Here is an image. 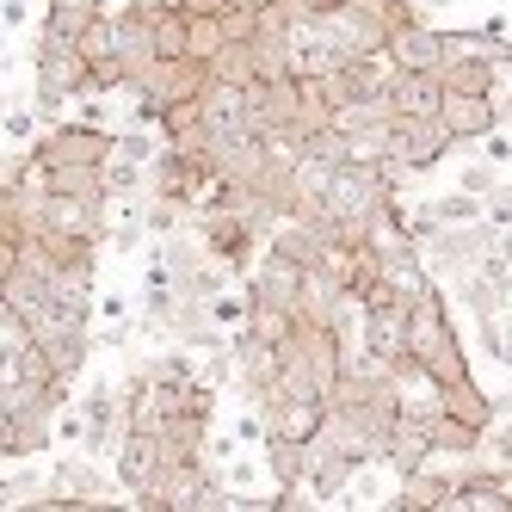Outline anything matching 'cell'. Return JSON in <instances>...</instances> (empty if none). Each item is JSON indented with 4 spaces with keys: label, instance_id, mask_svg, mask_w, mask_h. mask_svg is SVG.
Listing matches in <instances>:
<instances>
[{
    "label": "cell",
    "instance_id": "8",
    "mask_svg": "<svg viewBox=\"0 0 512 512\" xmlns=\"http://www.w3.org/2000/svg\"><path fill=\"white\" fill-rule=\"evenodd\" d=\"M118 488L136 500V494H149L161 482V469H167V445H161V432H124L118 438Z\"/></svg>",
    "mask_w": 512,
    "mask_h": 512
},
{
    "label": "cell",
    "instance_id": "10",
    "mask_svg": "<svg viewBox=\"0 0 512 512\" xmlns=\"http://www.w3.org/2000/svg\"><path fill=\"white\" fill-rule=\"evenodd\" d=\"M260 420H266V432H278V438H315L321 432V420H327V401L321 395H284V389H266L260 395Z\"/></svg>",
    "mask_w": 512,
    "mask_h": 512
},
{
    "label": "cell",
    "instance_id": "31",
    "mask_svg": "<svg viewBox=\"0 0 512 512\" xmlns=\"http://www.w3.org/2000/svg\"><path fill=\"white\" fill-rule=\"evenodd\" d=\"M179 7H186V13H223L229 0H179Z\"/></svg>",
    "mask_w": 512,
    "mask_h": 512
},
{
    "label": "cell",
    "instance_id": "7",
    "mask_svg": "<svg viewBox=\"0 0 512 512\" xmlns=\"http://www.w3.org/2000/svg\"><path fill=\"white\" fill-rule=\"evenodd\" d=\"M303 272L309 266H297V260H284V253L260 247V260L247 266V297L253 303H278V309L297 315V303H303Z\"/></svg>",
    "mask_w": 512,
    "mask_h": 512
},
{
    "label": "cell",
    "instance_id": "26",
    "mask_svg": "<svg viewBox=\"0 0 512 512\" xmlns=\"http://www.w3.org/2000/svg\"><path fill=\"white\" fill-rule=\"evenodd\" d=\"M0 130H7L13 142H25V149H31V142H38V105H13V112L0 118Z\"/></svg>",
    "mask_w": 512,
    "mask_h": 512
},
{
    "label": "cell",
    "instance_id": "15",
    "mask_svg": "<svg viewBox=\"0 0 512 512\" xmlns=\"http://www.w3.org/2000/svg\"><path fill=\"white\" fill-rule=\"evenodd\" d=\"M438 408H445L451 420H463V426H475V432H488L494 414H500V401L475 383V377H463V383H451V389H438Z\"/></svg>",
    "mask_w": 512,
    "mask_h": 512
},
{
    "label": "cell",
    "instance_id": "18",
    "mask_svg": "<svg viewBox=\"0 0 512 512\" xmlns=\"http://www.w3.org/2000/svg\"><path fill=\"white\" fill-rule=\"evenodd\" d=\"M210 81H229V87H253V81H260V75H253V44L229 38L223 50L210 56Z\"/></svg>",
    "mask_w": 512,
    "mask_h": 512
},
{
    "label": "cell",
    "instance_id": "30",
    "mask_svg": "<svg viewBox=\"0 0 512 512\" xmlns=\"http://www.w3.org/2000/svg\"><path fill=\"white\" fill-rule=\"evenodd\" d=\"M99 315H105V321H124L130 303H124V297H99Z\"/></svg>",
    "mask_w": 512,
    "mask_h": 512
},
{
    "label": "cell",
    "instance_id": "6",
    "mask_svg": "<svg viewBox=\"0 0 512 512\" xmlns=\"http://www.w3.org/2000/svg\"><path fill=\"white\" fill-rule=\"evenodd\" d=\"M204 87H210V62H198V56H155L149 75H142L130 93L155 99V105H173V99H198Z\"/></svg>",
    "mask_w": 512,
    "mask_h": 512
},
{
    "label": "cell",
    "instance_id": "27",
    "mask_svg": "<svg viewBox=\"0 0 512 512\" xmlns=\"http://www.w3.org/2000/svg\"><path fill=\"white\" fill-rule=\"evenodd\" d=\"M457 186H463V192H475V198H488V192H494V161H469Z\"/></svg>",
    "mask_w": 512,
    "mask_h": 512
},
{
    "label": "cell",
    "instance_id": "17",
    "mask_svg": "<svg viewBox=\"0 0 512 512\" xmlns=\"http://www.w3.org/2000/svg\"><path fill=\"white\" fill-rule=\"evenodd\" d=\"M432 451L438 457H475V451H482V432L463 426V420H451L445 408H438L432 414Z\"/></svg>",
    "mask_w": 512,
    "mask_h": 512
},
{
    "label": "cell",
    "instance_id": "19",
    "mask_svg": "<svg viewBox=\"0 0 512 512\" xmlns=\"http://www.w3.org/2000/svg\"><path fill=\"white\" fill-rule=\"evenodd\" d=\"M266 469H272L278 488H303V445H297V438L266 432Z\"/></svg>",
    "mask_w": 512,
    "mask_h": 512
},
{
    "label": "cell",
    "instance_id": "2",
    "mask_svg": "<svg viewBox=\"0 0 512 512\" xmlns=\"http://www.w3.org/2000/svg\"><path fill=\"white\" fill-rule=\"evenodd\" d=\"M81 93H87V56L68 44V38L38 31V93H31L38 118H56L62 105H75Z\"/></svg>",
    "mask_w": 512,
    "mask_h": 512
},
{
    "label": "cell",
    "instance_id": "14",
    "mask_svg": "<svg viewBox=\"0 0 512 512\" xmlns=\"http://www.w3.org/2000/svg\"><path fill=\"white\" fill-rule=\"evenodd\" d=\"M445 512H512V475L482 469V475H457V488L445 500Z\"/></svg>",
    "mask_w": 512,
    "mask_h": 512
},
{
    "label": "cell",
    "instance_id": "22",
    "mask_svg": "<svg viewBox=\"0 0 512 512\" xmlns=\"http://www.w3.org/2000/svg\"><path fill=\"white\" fill-rule=\"evenodd\" d=\"M241 327H247L253 340H266V346H278V340L290 334V327H297V315H290V309H278V303H253Z\"/></svg>",
    "mask_w": 512,
    "mask_h": 512
},
{
    "label": "cell",
    "instance_id": "16",
    "mask_svg": "<svg viewBox=\"0 0 512 512\" xmlns=\"http://www.w3.org/2000/svg\"><path fill=\"white\" fill-rule=\"evenodd\" d=\"M438 81H445V93H494L500 68L488 56H445L438 62Z\"/></svg>",
    "mask_w": 512,
    "mask_h": 512
},
{
    "label": "cell",
    "instance_id": "12",
    "mask_svg": "<svg viewBox=\"0 0 512 512\" xmlns=\"http://www.w3.org/2000/svg\"><path fill=\"white\" fill-rule=\"evenodd\" d=\"M389 105L395 118H438V105H445V81H438V68H389Z\"/></svg>",
    "mask_w": 512,
    "mask_h": 512
},
{
    "label": "cell",
    "instance_id": "1",
    "mask_svg": "<svg viewBox=\"0 0 512 512\" xmlns=\"http://www.w3.org/2000/svg\"><path fill=\"white\" fill-rule=\"evenodd\" d=\"M364 463H371V451H358L334 420H321V432L303 438V488H309L315 500H340L346 482H352Z\"/></svg>",
    "mask_w": 512,
    "mask_h": 512
},
{
    "label": "cell",
    "instance_id": "9",
    "mask_svg": "<svg viewBox=\"0 0 512 512\" xmlns=\"http://www.w3.org/2000/svg\"><path fill=\"white\" fill-rule=\"evenodd\" d=\"M81 451H118V438H124V401H118V389L112 383H93L81 401Z\"/></svg>",
    "mask_w": 512,
    "mask_h": 512
},
{
    "label": "cell",
    "instance_id": "11",
    "mask_svg": "<svg viewBox=\"0 0 512 512\" xmlns=\"http://www.w3.org/2000/svg\"><path fill=\"white\" fill-rule=\"evenodd\" d=\"M438 124H445L451 142H482L488 130L506 124V112L494 105V93H445V105H438Z\"/></svg>",
    "mask_w": 512,
    "mask_h": 512
},
{
    "label": "cell",
    "instance_id": "20",
    "mask_svg": "<svg viewBox=\"0 0 512 512\" xmlns=\"http://www.w3.org/2000/svg\"><path fill=\"white\" fill-rule=\"evenodd\" d=\"M229 44V31H223V13H186V56L210 62L216 50Z\"/></svg>",
    "mask_w": 512,
    "mask_h": 512
},
{
    "label": "cell",
    "instance_id": "13",
    "mask_svg": "<svg viewBox=\"0 0 512 512\" xmlns=\"http://www.w3.org/2000/svg\"><path fill=\"white\" fill-rule=\"evenodd\" d=\"M383 62L389 68H438V62H445V31H432L426 19L395 25L383 38Z\"/></svg>",
    "mask_w": 512,
    "mask_h": 512
},
{
    "label": "cell",
    "instance_id": "3",
    "mask_svg": "<svg viewBox=\"0 0 512 512\" xmlns=\"http://www.w3.org/2000/svg\"><path fill=\"white\" fill-rule=\"evenodd\" d=\"M31 155L44 167H105L112 155V130L105 124H50L38 142H31Z\"/></svg>",
    "mask_w": 512,
    "mask_h": 512
},
{
    "label": "cell",
    "instance_id": "24",
    "mask_svg": "<svg viewBox=\"0 0 512 512\" xmlns=\"http://www.w3.org/2000/svg\"><path fill=\"white\" fill-rule=\"evenodd\" d=\"M426 210H432V223H475V216H482V198L457 186V192H445V198H432Z\"/></svg>",
    "mask_w": 512,
    "mask_h": 512
},
{
    "label": "cell",
    "instance_id": "29",
    "mask_svg": "<svg viewBox=\"0 0 512 512\" xmlns=\"http://www.w3.org/2000/svg\"><path fill=\"white\" fill-rule=\"evenodd\" d=\"M482 155H488L494 167H506V161H512V142H506L500 130H488V136H482Z\"/></svg>",
    "mask_w": 512,
    "mask_h": 512
},
{
    "label": "cell",
    "instance_id": "32",
    "mask_svg": "<svg viewBox=\"0 0 512 512\" xmlns=\"http://www.w3.org/2000/svg\"><path fill=\"white\" fill-rule=\"evenodd\" d=\"M68 7H81V13H105V0H68Z\"/></svg>",
    "mask_w": 512,
    "mask_h": 512
},
{
    "label": "cell",
    "instance_id": "28",
    "mask_svg": "<svg viewBox=\"0 0 512 512\" xmlns=\"http://www.w3.org/2000/svg\"><path fill=\"white\" fill-rule=\"evenodd\" d=\"M13 457H19V426H13L7 395H0V463H13Z\"/></svg>",
    "mask_w": 512,
    "mask_h": 512
},
{
    "label": "cell",
    "instance_id": "21",
    "mask_svg": "<svg viewBox=\"0 0 512 512\" xmlns=\"http://www.w3.org/2000/svg\"><path fill=\"white\" fill-rule=\"evenodd\" d=\"M50 192H62V198H112L105 192V167H50Z\"/></svg>",
    "mask_w": 512,
    "mask_h": 512
},
{
    "label": "cell",
    "instance_id": "23",
    "mask_svg": "<svg viewBox=\"0 0 512 512\" xmlns=\"http://www.w3.org/2000/svg\"><path fill=\"white\" fill-rule=\"evenodd\" d=\"M142 179H149V167L142 161H124V155H105V192L112 198H136Z\"/></svg>",
    "mask_w": 512,
    "mask_h": 512
},
{
    "label": "cell",
    "instance_id": "5",
    "mask_svg": "<svg viewBox=\"0 0 512 512\" xmlns=\"http://www.w3.org/2000/svg\"><path fill=\"white\" fill-rule=\"evenodd\" d=\"M445 346H457V327H451V315H445V290L426 284L420 297L408 303V358L426 371V364L445 352Z\"/></svg>",
    "mask_w": 512,
    "mask_h": 512
},
{
    "label": "cell",
    "instance_id": "25",
    "mask_svg": "<svg viewBox=\"0 0 512 512\" xmlns=\"http://www.w3.org/2000/svg\"><path fill=\"white\" fill-rule=\"evenodd\" d=\"M204 309H210V321H216V327H229V334H235V327L247 321V309H253V297H235V290H216V297H210Z\"/></svg>",
    "mask_w": 512,
    "mask_h": 512
},
{
    "label": "cell",
    "instance_id": "4",
    "mask_svg": "<svg viewBox=\"0 0 512 512\" xmlns=\"http://www.w3.org/2000/svg\"><path fill=\"white\" fill-rule=\"evenodd\" d=\"M451 149H457V142L445 136V124H438V118H395L389 124V161L408 167V173H432Z\"/></svg>",
    "mask_w": 512,
    "mask_h": 512
}]
</instances>
